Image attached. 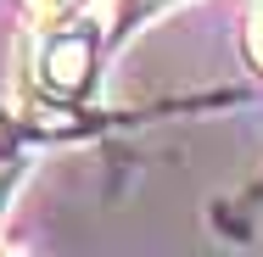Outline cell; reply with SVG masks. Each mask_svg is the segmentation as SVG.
Returning a JSON list of instances; mask_svg holds the SVG:
<instances>
[{
    "instance_id": "cell-5",
    "label": "cell",
    "mask_w": 263,
    "mask_h": 257,
    "mask_svg": "<svg viewBox=\"0 0 263 257\" xmlns=\"http://www.w3.org/2000/svg\"><path fill=\"white\" fill-rule=\"evenodd\" d=\"M11 185H17V168H11V173H0V212H6V202H11Z\"/></svg>"
},
{
    "instance_id": "cell-4",
    "label": "cell",
    "mask_w": 263,
    "mask_h": 257,
    "mask_svg": "<svg viewBox=\"0 0 263 257\" xmlns=\"http://www.w3.org/2000/svg\"><path fill=\"white\" fill-rule=\"evenodd\" d=\"M247 45H252V62L263 67V0L252 6V23H247Z\"/></svg>"
},
{
    "instance_id": "cell-1",
    "label": "cell",
    "mask_w": 263,
    "mask_h": 257,
    "mask_svg": "<svg viewBox=\"0 0 263 257\" xmlns=\"http://www.w3.org/2000/svg\"><path fill=\"white\" fill-rule=\"evenodd\" d=\"M40 78L56 95H79L84 78H90V39L84 34H56L45 45V56H40Z\"/></svg>"
},
{
    "instance_id": "cell-3",
    "label": "cell",
    "mask_w": 263,
    "mask_h": 257,
    "mask_svg": "<svg viewBox=\"0 0 263 257\" xmlns=\"http://www.w3.org/2000/svg\"><path fill=\"white\" fill-rule=\"evenodd\" d=\"M28 6H34V17H40V23H67L84 0H28Z\"/></svg>"
},
{
    "instance_id": "cell-2",
    "label": "cell",
    "mask_w": 263,
    "mask_h": 257,
    "mask_svg": "<svg viewBox=\"0 0 263 257\" xmlns=\"http://www.w3.org/2000/svg\"><path fill=\"white\" fill-rule=\"evenodd\" d=\"M168 11V0H118V17H112V39H123L129 28H140L146 17Z\"/></svg>"
}]
</instances>
